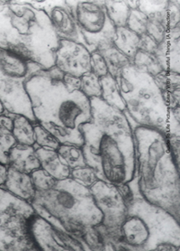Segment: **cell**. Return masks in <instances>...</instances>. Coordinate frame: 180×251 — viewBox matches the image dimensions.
Listing matches in <instances>:
<instances>
[{"label": "cell", "mask_w": 180, "mask_h": 251, "mask_svg": "<svg viewBox=\"0 0 180 251\" xmlns=\"http://www.w3.org/2000/svg\"><path fill=\"white\" fill-rule=\"evenodd\" d=\"M33 205L0 187V251H38L31 235Z\"/></svg>", "instance_id": "ba28073f"}, {"label": "cell", "mask_w": 180, "mask_h": 251, "mask_svg": "<svg viewBox=\"0 0 180 251\" xmlns=\"http://www.w3.org/2000/svg\"><path fill=\"white\" fill-rule=\"evenodd\" d=\"M7 172H8V166L0 162V187H3L6 183Z\"/></svg>", "instance_id": "f35d334b"}, {"label": "cell", "mask_w": 180, "mask_h": 251, "mask_svg": "<svg viewBox=\"0 0 180 251\" xmlns=\"http://www.w3.org/2000/svg\"><path fill=\"white\" fill-rule=\"evenodd\" d=\"M112 45L132 62L137 51L140 50V35L126 26L117 27L115 28Z\"/></svg>", "instance_id": "ffe728a7"}, {"label": "cell", "mask_w": 180, "mask_h": 251, "mask_svg": "<svg viewBox=\"0 0 180 251\" xmlns=\"http://www.w3.org/2000/svg\"><path fill=\"white\" fill-rule=\"evenodd\" d=\"M158 45L152 40L148 34H142L140 36V50L141 51H147V52H151L153 53L157 49Z\"/></svg>", "instance_id": "d590c367"}, {"label": "cell", "mask_w": 180, "mask_h": 251, "mask_svg": "<svg viewBox=\"0 0 180 251\" xmlns=\"http://www.w3.org/2000/svg\"><path fill=\"white\" fill-rule=\"evenodd\" d=\"M5 111H6L5 106H4V104L2 102V100H0V115L5 113Z\"/></svg>", "instance_id": "b9f144b4"}, {"label": "cell", "mask_w": 180, "mask_h": 251, "mask_svg": "<svg viewBox=\"0 0 180 251\" xmlns=\"http://www.w3.org/2000/svg\"><path fill=\"white\" fill-rule=\"evenodd\" d=\"M31 6L45 11L51 21L60 39L73 41L85 45L79 27L74 18L71 8L65 0H45V1H26Z\"/></svg>", "instance_id": "4fadbf2b"}, {"label": "cell", "mask_w": 180, "mask_h": 251, "mask_svg": "<svg viewBox=\"0 0 180 251\" xmlns=\"http://www.w3.org/2000/svg\"><path fill=\"white\" fill-rule=\"evenodd\" d=\"M155 251H180V247H178V246L172 245V244H168V243H163V244H160V245L158 246Z\"/></svg>", "instance_id": "60d3db41"}, {"label": "cell", "mask_w": 180, "mask_h": 251, "mask_svg": "<svg viewBox=\"0 0 180 251\" xmlns=\"http://www.w3.org/2000/svg\"><path fill=\"white\" fill-rule=\"evenodd\" d=\"M63 78H52L43 70L25 82L36 123L61 144L83 146L80 126L91 120L90 99L82 92H68Z\"/></svg>", "instance_id": "7a4b0ae2"}, {"label": "cell", "mask_w": 180, "mask_h": 251, "mask_svg": "<svg viewBox=\"0 0 180 251\" xmlns=\"http://www.w3.org/2000/svg\"><path fill=\"white\" fill-rule=\"evenodd\" d=\"M17 142L12 132L0 129V162L4 165H8V154Z\"/></svg>", "instance_id": "d6a6232c"}, {"label": "cell", "mask_w": 180, "mask_h": 251, "mask_svg": "<svg viewBox=\"0 0 180 251\" xmlns=\"http://www.w3.org/2000/svg\"><path fill=\"white\" fill-rule=\"evenodd\" d=\"M80 92L88 99L101 98L102 89L100 79L93 73H89L80 77Z\"/></svg>", "instance_id": "4316f807"}, {"label": "cell", "mask_w": 180, "mask_h": 251, "mask_svg": "<svg viewBox=\"0 0 180 251\" xmlns=\"http://www.w3.org/2000/svg\"><path fill=\"white\" fill-rule=\"evenodd\" d=\"M116 80L126 111L137 126L167 135L169 109L153 77L130 65L121 72Z\"/></svg>", "instance_id": "8992f818"}, {"label": "cell", "mask_w": 180, "mask_h": 251, "mask_svg": "<svg viewBox=\"0 0 180 251\" xmlns=\"http://www.w3.org/2000/svg\"><path fill=\"white\" fill-rule=\"evenodd\" d=\"M180 27L168 32L159 43L154 55L166 72L180 74Z\"/></svg>", "instance_id": "9a60e30c"}, {"label": "cell", "mask_w": 180, "mask_h": 251, "mask_svg": "<svg viewBox=\"0 0 180 251\" xmlns=\"http://www.w3.org/2000/svg\"><path fill=\"white\" fill-rule=\"evenodd\" d=\"M86 246L92 251H102L104 245V237L97 227L85 229L84 232L79 238Z\"/></svg>", "instance_id": "1f68e13d"}, {"label": "cell", "mask_w": 180, "mask_h": 251, "mask_svg": "<svg viewBox=\"0 0 180 251\" xmlns=\"http://www.w3.org/2000/svg\"><path fill=\"white\" fill-rule=\"evenodd\" d=\"M57 151L62 155L70 170L87 166L83 151L79 147L62 144Z\"/></svg>", "instance_id": "484cf974"}, {"label": "cell", "mask_w": 180, "mask_h": 251, "mask_svg": "<svg viewBox=\"0 0 180 251\" xmlns=\"http://www.w3.org/2000/svg\"><path fill=\"white\" fill-rule=\"evenodd\" d=\"M63 84L66 87L68 92H79L80 91L81 86V80L79 77H76L73 75H63Z\"/></svg>", "instance_id": "e575fe53"}, {"label": "cell", "mask_w": 180, "mask_h": 251, "mask_svg": "<svg viewBox=\"0 0 180 251\" xmlns=\"http://www.w3.org/2000/svg\"><path fill=\"white\" fill-rule=\"evenodd\" d=\"M136 174L140 197L169 212L179 222L180 184L176 162L166 134L137 126L134 128Z\"/></svg>", "instance_id": "3957f363"}, {"label": "cell", "mask_w": 180, "mask_h": 251, "mask_svg": "<svg viewBox=\"0 0 180 251\" xmlns=\"http://www.w3.org/2000/svg\"><path fill=\"white\" fill-rule=\"evenodd\" d=\"M7 166L28 175L39 169L41 165L35 148L17 144L9 152Z\"/></svg>", "instance_id": "ac0fdd59"}, {"label": "cell", "mask_w": 180, "mask_h": 251, "mask_svg": "<svg viewBox=\"0 0 180 251\" xmlns=\"http://www.w3.org/2000/svg\"><path fill=\"white\" fill-rule=\"evenodd\" d=\"M59 42L45 11L26 1L1 2V49L13 51L46 71L55 66Z\"/></svg>", "instance_id": "277c9868"}, {"label": "cell", "mask_w": 180, "mask_h": 251, "mask_svg": "<svg viewBox=\"0 0 180 251\" xmlns=\"http://www.w3.org/2000/svg\"><path fill=\"white\" fill-rule=\"evenodd\" d=\"M148 17L138 8L131 9L126 24V27L135 32L138 35L146 34Z\"/></svg>", "instance_id": "4dcf8cb0"}, {"label": "cell", "mask_w": 180, "mask_h": 251, "mask_svg": "<svg viewBox=\"0 0 180 251\" xmlns=\"http://www.w3.org/2000/svg\"><path fill=\"white\" fill-rule=\"evenodd\" d=\"M35 148V147H34ZM41 168L47 172L56 181L70 178V168L57 150L35 148Z\"/></svg>", "instance_id": "e0dca14e"}, {"label": "cell", "mask_w": 180, "mask_h": 251, "mask_svg": "<svg viewBox=\"0 0 180 251\" xmlns=\"http://www.w3.org/2000/svg\"><path fill=\"white\" fill-rule=\"evenodd\" d=\"M70 178L87 188H90L94 183L99 180L96 176V172L89 166H82L71 170Z\"/></svg>", "instance_id": "f1b7e54d"}, {"label": "cell", "mask_w": 180, "mask_h": 251, "mask_svg": "<svg viewBox=\"0 0 180 251\" xmlns=\"http://www.w3.org/2000/svg\"><path fill=\"white\" fill-rule=\"evenodd\" d=\"M16 114H12L8 111L0 115V129L12 132L14 127V118Z\"/></svg>", "instance_id": "8d00e7d4"}, {"label": "cell", "mask_w": 180, "mask_h": 251, "mask_svg": "<svg viewBox=\"0 0 180 251\" xmlns=\"http://www.w3.org/2000/svg\"><path fill=\"white\" fill-rule=\"evenodd\" d=\"M34 140L35 145L42 149L58 150L62 145L51 132L48 131L37 123L34 124Z\"/></svg>", "instance_id": "83f0119b"}, {"label": "cell", "mask_w": 180, "mask_h": 251, "mask_svg": "<svg viewBox=\"0 0 180 251\" xmlns=\"http://www.w3.org/2000/svg\"><path fill=\"white\" fill-rule=\"evenodd\" d=\"M12 134L16 138L17 144L34 147V124L27 118L21 115L15 116Z\"/></svg>", "instance_id": "603a6c76"}, {"label": "cell", "mask_w": 180, "mask_h": 251, "mask_svg": "<svg viewBox=\"0 0 180 251\" xmlns=\"http://www.w3.org/2000/svg\"><path fill=\"white\" fill-rule=\"evenodd\" d=\"M98 51L101 53L107 63L109 75H112L115 80L124 68L132 65L129 58L125 56L113 45L100 49Z\"/></svg>", "instance_id": "7402d4cb"}, {"label": "cell", "mask_w": 180, "mask_h": 251, "mask_svg": "<svg viewBox=\"0 0 180 251\" xmlns=\"http://www.w3.org/2000/svg\"><path fill=\"white\" fill-rule=\"evenodd\" d=\"M73 13L85 46L91 51L112 46L115 27L107 15L105 1H66Z\"/></svg>", "instance_id": "9c48e42d"}, {"label": "cell", "mask_w": 180, "mask_h": 251, "mask_svg": "<svg viewBox=\"0 0 180 251\" xmlns=\"http://www.w3.org/2000/svg\"><path fill=\"white\" fill-rule=\"evenodd\" d=\"M132 66L141 73H145L147 75L154 77L156 75L163 72V69L158 63L157 58L151 52L139 51L135 54V57L132 60Z\"/></svg>", "instance_id": "cb8c5ba5"}, {"label": "cell", "mask_w": 180, "mask_h": 251, "mask_svg": "<svg viewBox=\"0 0 180 251\" xmlns=\"http://www.w3.org/2000/svg\"><path fill=\"white\" fill-rule=\"evenodd\" d=\"M155 251V250H154V251Z\"/></svg>", "instance_id": "7bdbcfd3"}, {"label": "cell", "mask_w": 180, "mask_h": 251, "mask_svg": "<svg viewBox=\"0 0 180 251\" xmlns=\"http://www.w3.org/2000/svg\"><path fill=\"white\" fill-rule=\"evenodd\" d=\"M100 82L102 89L101 99L103 101L113 109L125 112L126 106L120 92L117 80L112 75L108 74L100 79Z\"/></svg>", "instance_id": "44dd1931"}, {"label": "cell", "mask_w": 180, "mask_h": 251, "mask_svg": "<svg viewBox=\"0 0 180 251\" xmlns=\"http://www.w3.org/2000/svg\"><path fill=\"white\" fill-rule=\"evenodd\" d=\"M102 251H118V249L114 242L104 237V245Z\"/></svg>", "instance_id": "ab89813d"}, {"label": "cell", "mask_w": 180, "mask_h": 251, "mask_svg": "<svg viewBox=\"0 0 180 251\" xmlns=\"http://www.w3.org/2000/svg\"><path fill=\"white\" fill-rule=\"evenodd\" d=\"M30 203L39 216L76 238H80L85 229L101 225V212L90 188L71 178L57 181L47 192H36Z\"/></svg>", "instance_id": "5b68a950"}, {"label": "cell", "mask_w": 180, "mask_h": 251, "mask_svg": "<svg viewBox=\"0 0 180 251\" xmlns=\"http://www.w3.org/2000/svg\"><path fill=\"white\" fill-rule=\"evenodd\" d=\"M3 188L17 198L27 202L34 200L36 194L31 176L8 167L6 183Z\"/></svg>", "instance_id": "2e32d148"}, {"label": "cell", "mask_w": 180, "mask_h": 251, "mask_svg": "<svg viewBox=\"0 0 180 251\" xmlns=\"http://www.w3.org/2000/svg\"><path fill=\"white\" fill-rule=\"evenodd\" d=\"M43 69L11 51L0 48V100L6 111L21 115L34 124L31 100L25 90V82Z\"/></svg>", "instance_id": "52a82bcc"}, {"label": "cell", "mask_w": 180, "mask_h": 251, "mask_svg": "<svg viewBox=\"0 0 180 251\" xmlns=\"http://www.w3.org/2000/svg\"><path fill=\"white\" fill-rule=\"evenodd\" d=\"M102 223L97 228L102 235L114 243L122 241L120 228L128 216V206L115 184L98 180L90 188Z\"/></svg>", "instance_id": "30bf717a"}, {"label": "cell", "mask_w": 180, "mask_h": 251, "mask_svg": "<svg viewBox=\"0 0 180 251\" xmlns=\"http://www.w3.org/2000/svg\"><path fill=\"white\" fill-rule=\"evenodd\" d=\"M90 69L91 73H93L99 79L109 74L107 63L98 51L90 52Z\"/></svg>", "instance_id": "836d02e7"}, {"label": "cell", "mask_w": 180, "mask_h": 251, "mask_svg": "<svg viewBox=\"0 0 180 251\" xmlns=\"http://www.w3.org/2000/svg\"><path fill=\"white\" fill-rule=\"evenodd\" d=\"M128 215L138 216L146 223L151 233L150 251L163 243L180 247V222L168 211L135 196L128 206Z\"/></svg>", "instance_id": "8fae6325"}, {"label": "cell", "mask_w": 180, "mask_h": 251, "mask_svg": "<svg viewBox=\"0 0 180 251\" xmlns=\"http://www.w3.org/2000/svg\"><path fill=\"white\" fill-rule=\"evenodd\" d=\"M31 178L36 192H47L53 188L57 181L43 168L31 173Z\"/></svg>", "instance_id": "f546056e"}, {"label": "cell", "mask_w": 180, "mask_h": 251, "mask_svg": "<svg viewBox=\"0 0 180 251\" xmlns=\"http://www.w3.org/2000/svg\"><path fill=\"white\" fill-rule=\"evenodd\" d=\"M105 6L115 28L126 26L131 11L127 1H105Z\"/></svg>", "instance_id": "d4e9b609"}, {"label": "cell", "mask_w": 180, "mask_h": 251, "mask_svg": "<svg viewBox=\"0 0 180 251\" xmlns=\"http://www.w3.org/2000/svg\"><path fill=\"white\" fill-rule=\"evenodd\" d=\"M115 185L117 186L120 194L123 196L124 201L126 202L127 206H129L132 201L135 198V194L133 193V190L130 187V183H121V184H115Z\"/></svg>", "instance_id": "74e56055"}, {"label": "cell", "mask_w": 180, "mask_h": 251, "mask_svg": "<svg viewBox=\"0 0 180 251\" xmlns=\"http://www.w3.org/2000/svg\"><path fill=\"white\" fill-rule=\"evenodd\" d=\"M30 230L38 251H85L78 238L55 228L38 214L32 221Z\"/></svg>", "instance_id": "7c38bea8"}, {"label": "cell", "mask_w": 180, "mask_h": 251, "mask_svg": "<svg viewBox=\"0 0 180 251\" xmlns=\"http://www.w3.org/2000/svg\"><path fill=\"white\" fill-rule=\"evenodd\" d=\"M55 66L64 75L80 78L91 72L90 50L83 44L60 39L55 54Z\"/></svg>", "instance_id": "5bb4252c"}, {"label": "cell", "mask_w": 180, "mask_h": 251, "mask_svg": "<svg viewBox=\"0 0 180 251\" xmlns=\"http://www.w3.org/2000/svg\"><path fill=\"white\" fill-rule=\"evenodd\" d=\"M169 110L180 107V74L163 71L153 77Z\"/></svg>", "instance_id": "d6986e66"}, {"label": "cell", "mask_w": 180, "mask_h": 251, "mask_svg": "<svg viewBox=\"0 0 180 251\" xmlns=\"http://www.w3.org/2000/svg\"><path fill=\"white\" fill-rule=\"evenodd\" d=\"M90 100L91 120L80 126L87 166L102 181L132 183L136 174V154L134 129L127 116L101 98Z\"/></svg>", "instance_id": "6da1fadb"}]
</instances>
